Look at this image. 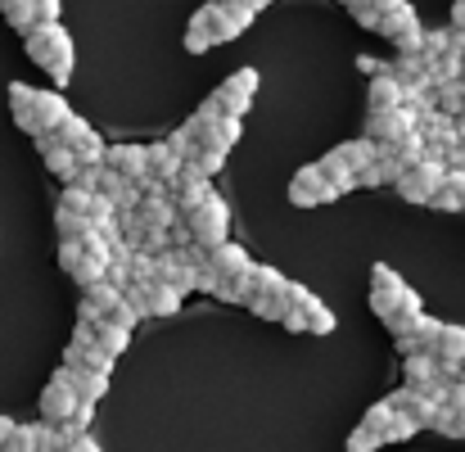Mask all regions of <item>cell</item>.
Segmentation results:
<instances>
[{"instance_id": "obj_18", "label": "cell", "mask_w": 465, "mask_h": 452, "mask_svg": "<svg viewBox=\"0 0 465 452\" xmlns=\"http://www.w3.org/2000/svg\"><path fill=\"white\" fill-rule=\"evenodd\" d=\"M420 312H425V307H420V295L407 286V290H402V299L393 303V307H389L380 321H384V326H389V335L398 339V335H411V326L420 321Z\"/></svg>"}, {"instance_id": "obj_8", "label": "cell", "mask_w": 465, "mask_h": 452, "mask_svg": "<svg viewBox=\"0 0 465 452\" xmlns=\"http://www.w3.org/2000/svg\"><path fill=\"white\" fill-rule=\"evenodd\" d=\"M253 91H258V73H253V68H240V73H231V77L217 86L213 105H217L222 114H231V118H244V109L253 105Z\"/></svg>"}, {"instance_id": "obj_32", "label": "cell", "mask_w": 465, "mask_h": 452, "mask_svg": "<svg viewBox=\"0 0 465 452\" xmlns=\"http://www.w3.org/2000/svg\"><path fill=\"white\" fill-rule=\"evenodd\" d=\"M465 105V82L457 77V82H439V109L443 114H461Z\"/></svg>"}, {"instance_id": "obj_43", "label": "cell", "mask_w": 465, "mask_h": 452, "mask_svg": "<svg viewBox=\"0 0 465 452\" xmlns=\"http://www.w3.org/2000/svg\"><path fill=\"white\" fill-rule=\"evenodd\" d=\"M267 5H272V0H249V9H253V14H258V9H267Z\"/></svg>"}, {"instance_id": "obj_15", "label": "cell", "mask_w": 465, "mask_h": 452, "mask_svg": "<svg viewBox=\"0 0 465 452\" xmlns=\"http://www.w3.org/2000/svg\"><path fill=\"white\" fill-rule=\"evenodd\" d=\"M402 290H407V281L393 267H384V263L371 267V307H375V316H384L393 303L402 299Z\"/></svg>"}, {"instance_id": "obj_29", "label": "cell", "mask_w": 465, "mask_h": 452, "mask_svg": "<svg viewBox=\"0 0 465 452\" xmlns=\"http://www.w3.org/2000/svg\"><path fill=\"white\" fill-rule=\"evenodd\" d=\"M244 303H249L262 321H281V316H285V307H290V299H285V295H249Z\"/></svg>"}, {"instance_id": "obj_19", "label": "cell", "mask_w": 465, "mask_h": 452, "mask_svg": "<svg viewBox=\"0 0 465 452\" xmlns=\"http://www.w3.org/2000/svg\"><path fill=\"white\" fill-rule=\"evenodd\" d=\"M425 204H434V208H443V213H461L465 208V172L448 167V172H443V181L434 186V195H430Z\"/></svg>"}, {"instance_id": "obj_1", "label": "cell", "mask_w": 465, "mask_h": 452, "mask_svg": "<svg viewBox=\"0 0 465 452\" xmlns=\"http://www.w3.org/2000/svg\"><path fill=\"white\" fill-rule=\"evenodd\" d=\"M9 109H14V123L27 132V136H45L59 127V118L68 114V100L59 91H36V86H23L14 82L9 86Z\"/></svg>"}, {"instance_id": "obj_20", "label": "cell", "mask_w": 465, "mask_h": 452, "mask_svg": "<svg viewBox=\"0 0 465 452\" xmlns=\"http://www.w3.org/2000/svg\"><path fill=\"white\" fill-rule=\"evenodd\" d=\"M375 32H384L393 45L402 41V36H411V32H420V18L411 14V5L402 0L398 9H389V14H380V23H375Z\"/></svg>"}, {"instance_id": "obj_41", "label": "cell", "mask_w": 465, "mask_h": 452, "mask_svg": "<svg viewBox=\"0 0 465 452\" xmlns=\"http://www.w3.org/2000/svg\"><path fill=\"white\" fill-rule=\"evenodd\" d=\"M398 5H402V0H366L371 14H389V9H398Z\"/></svg>"}, {"instance_id": "obj_33", "label": "cell", "mask_w": 465, "mask_h": 452, "mask_svg": "<svg viewBox=\"0 0 465 452\" xmlns=\"http://www.w3.org/2000/svg\"><path fill=\"white\" fill-rule=\"evenodd\" d=\"M104 321H114V326H123V330H132V326H136V321H141V307H136V303L127 299V295H123V299L114 303V307H109V312H104Z\"/></svg>"}, {"instance_id": "obj_17", "label": "cell", "mask_w": 465, "mask_h": 452, "mask_svg": "<svg viewBox=\"0 0 465 452\" xmlns=\"http://www.w3.org/2000/svg\"><path fill=\"white\" fill-rule=\"evenodd\" d=\"M384 403H389L393 412L411 417V421H416L420 430H430V417H434V407H439V403H430V398H425L420 389H411V385H402V389H398V394H389Z\"/></svg>"}, {"instance_id": "obj_23", "label": "cell", "mask_w": 465, "mask_h": 452, "mask_svg": "<svg viewBox=\"0 0 465 452\" xmlns=\"http://www.w3.org/2000/svg\"><path fill=\"white\" fill-rule=\"evenodd\" d=\"M434 376H439V371H434V357H430V353H407V357H402V385L425 389Z\"/></svg>"}, {"instance_id": "obj_28", "label": "cell", "mask_w": 465, "mask_h": 452, "mask_svg": "<svg viewBox=\"0 0 465 452\" xmlns=\"http://www.w3.org/2000/svg\"><path fill=\"white\" fill-rule=\"evenodd\" d=\"M430 430H439L443 439H465V412H452V407H434V417H430Z\"/></svg>"}, {"instance_id": "obj_37", "label": "cell", "mask_w": 465, "mask_h": 452, "mask_svg": "<svg viewBox=\"0 0 465 452\" xmlns=\"http://www.w3.org/2000/svg\"><path fill=\"white\" fill-rule=\"evenodd\" d=\"M77 263H82V240H64V245H59V267L73 272Z\"/></svg>"}, {"instance_id": "obj_14", "label": "cell", "mask_w": 465, "mask_h": 452, "mask_svg": "<svg viewBox=\"0 0 465 452\" xmlns=\"http://www.w3.org/2000/svg\"><path fill=\"white\" fill-rule=\"evenodd\" d=\"M290 199H294L299 208H312V204H330L334 190H330V181L321 176V167L308 163V167L294 172V181H290Z\"/></svg>"}, {"instance_id": "obj_6", "label": "cell", "mask_w": 465, "mask_h": 452, "mask_svg": "<svg viewBox=\"0 0 465 452\" xmlns=\"http://www.w3.org/2000/svg\"><path fill=\"white\" fill-rule=\"evenodd\" d=\"M443 158H434V154H420V158H411L402 172H398V181H393V190L402 195V199H411V204H425L430 195H434V186L443 181Z\"/></svg>"}, {"instance_id": "obj_34", "label": "cell", "mask_w": 465, "mask_h": 452, "mask_svg": "<svg viewBox=\"0 0 465 452\" xmlns=\"http://www.w3.org/2000/svg\"><path fill=\"white\" fill-rule=\"evenodd\" d=\"M420 426L411 421V417H402V412H393L389 417V426H384V444H402V439H411Z\"/></svg>"}, {"instance_id": "obj_36", "label": "cell", "mask_w": 465, "mask_h": 452, "mask_svg": "<svg viewBox=\"0 0 465 452\" xmlns=\"http://www.w3.org/2000/svg\"><path fill=\"white\" fill-rule=\"evenodd\" d=\"M208 45H213V36H208L199 23H190V32H185V50H190V55H203Z\"/></svg>"}, {"instance_id": "obj_21", "label": "cell", "mask_w": 465, "mask_h": 452, "mask_svg": "<svg viewBox=\"0 0 465 452\" xmlns=\"http://www.w3.org/2000/svg\"><path fill=\"white\" fill-rule=\"evenodd\" d=\"M371 114H380V109H398L402 105V82L393 77V73H384V77H375L371 82Z\"/></svg>"}, {"instance_id": "obj_22", "label": "cell", "mask_w": 465, "mask_h": 452, "mask_svg": "<svg viewBox=\"0 0 465 452\" xmlns=\"http://www.w3.org/2000/svg\"><path fill=\"white\" fill-rule=\"evenodd\" d=\"M145 163H150V176L163 181V186H172L176 172H181V158L167 150V146H145Z\"/></svg>"}, {"instance_id": "obj_9", "label": "cell", "mask_w": 465, "mask_h": 452, "mask_svg": "<svg viewBox=\"0 0 465 452\" xmlns=\"http://www.w3.org/2000/svg\"><path fill=\"white\" fill-rule=\"evenodd\" d=\"M123 295L141 307V316H172V312L181 307V295H176L172 286H163V281H150V286H127Z\"/></svg>"}, {"instance_id": "obj_13", "label": "cell", "mask_w": 465, "mask_h": 452, "mask_svg": "<svg viewBox=\"0 0 465 452\" xmlns=\"http://www.w3.org/2000/svg\"><path fill=\"white\" fill-rule=\"evenodd\" d=\"M36 407H41V421H45V426H59V421H68V417H73L77 394H73V389H68V380L54 371V380L41 389V403H36Z\"/></svg>"}, {"instance_id": "obj_2", "label": "cell", "mask_w": 465, "mask_h": 452, "mask_svg": "<svg viewBox=\"0 0 465 452\" xmlns=\"http://www.w3.org/2000/svg\"><path fill=\"white\" fill-rule=\"evenodd\" d=\"M23 36H27V55H32V64H41L59 86H68V77H73V36L59 27V18H50V23H32Z\"/></svg>"}, {"instance_id": "obj_47", "label": "cell", "mask_w": 465, "mask_h": 452, "mask_svg": "<svg viewBox=\"0 0 465 452\" xmlns=\"http://www.w3.org/2000/svg\"><path fill=\"white\" fill-rule=\"evenodd\" d=\"M240 5H249V0H240Z\"/></svg>"}, {"instance_id": "obj_24", "label": "cell", "mask_w": 465, "mask_h": 452, "mask_svg": "<svg viewBox=\"0 0 465 452\" xmlns=\"http://www.w3.org/2000/svg\"><path fill=\"white\" fill-rule=\"evenodd\" d=\"M54 231H59V240H82V236H91V231H95V222H91V217H82V213L59 208V213H54Z\"/></svg>"}, {"instance_id": "obj_12", "label": "cell", "mask_w": 465, "mask_h": 452, "mask_svg": "<svg viewBox=\"0 0 465 452\" xmlns=\"http://www.w3.org/2000/svg\"><path fill=\"white\" fill-rule=\"evenodd\" d=\"M208 267H213V276L217 281H249V254L240 249V245H231V240H222V245H213L208 249Z\"/></svg>"}, {"instance_id": "obj_45", "label": "cell", "mask_w": 465, "mask_h": 452, "mask_svg": "<svg viewBox=\"0 0 465 452\" xmlns=\"http://www.w3.org/2000/svg\"><path fill=\"white\" fill-rule=\"evenodd\" d=\"M461 376H465V357H461Z\"/></svg>"}, {"instance_id": "obj_11", "label": "cell", "mask_w": 465, "mask_h": 452, "mask_svg": "<svg viewBox=\"0 0 465 452\" xmlns=\"http://www.w3.org/2000/svg\"><path fill=\"white\" fill-rule=\"evenodd\" d=\"M285 299L303 312V330H312V335H330V330H334V312L316 299L312 290H303V286L290 281V286H285Z\"/></svg>"}, {"instance_id": "obj_27", "label": "cell", "mask_w": 465, "mask_h": 452, "mask_svg": "<svg viewBox=\"0 0 465 452\" xmlns=\"http://www.w3.org/2000/svg\"><path fill=\"white\" fill-rule=\"evenodd\" d=\"M0 14L14 32H27L36 23V0H0Z\"/></svg>"}, {"instance_id": "obj_30", "label": "cell", "mask_w": 465, "mask_h": 452, "mask_svg": "<svg viewBox=\"0 0 465 452\" xmlns=\"http://www.w3.org/2000/svg\"><path fill=\"white\" fill-rule=\"evenodd\" d=\"M389 417H393V407H389V403H371V407H366V417H361V430H366V435H375V439L384 444V426H389Z\"/></svg>"}, {"instance_id": "obj_31", "label": "cell", "mask_w": 465, "mask_h": 452, "mask_svg": "<svg viewBox=\"0 0 465 452\" xmlns=\"http://www.w3.org/2000/svg\"><path fill=\"white\" fill-rule=\"evenodd\" d=\"M185 163H190L194 172H203V176H213V172H222V163H226V154H222V150H199V146H194V150L185 154Z\"/></svg>"}, {"instance_id": "obj_40", "label": "cell", "mask_w": 465, "mask_h": 452, "mask_svg": "<svg viewBox=\"0 0 465 452\" xmlns=\"http://www.w3.org/2000/svg\"><path fill=\"white\" fill-rule=\"evenodd\" d=\"M452 32H457V36H465V0H457V5H452Z\"/></svg>"}, {"instance_id": "obj_38", "label": "cell", "mask_w": 465, "mask_h": 452, "mask_svg": "<svg viewBox=\"0 0 465 452\" xmlns=\"http://www.w3.org/2000/svg\"><path fill=\"white\" fill-rule=\"evenodd\" d=\"M375 448H380V439H375V435H366L361 426L348 435V452H375Z\"/></svg>"}, {"instance_id": "obj_26", "label": "cell", "mask_w": 465, "mask_h": 452, "mask_svg": "<svg viewBox=\"0 0 465 452\" xmlns=\"http://www.w3.org/2000/svg\"><path fill=\"white\" fill-rule=\"evenodd\" d=\"M127 339H132V330H123V326H114V321H95V344L109 353V357H118L123 348H127Z\"/></svg>"}, {"instance_id": "obj_16", "label": "cell", "mask_w": 465, "mask_h": 452, "mask_svg": "<svg viewBox=\"0 0 465 452\" xmlns=\"http://www.w3.org/2000/svg\"><path fill=\"white\" fill-rule=\"evenodd\" d=\"M59 376L68 380V389L82 398V403H100L109 394V376L100 371H86V367H59Z\"/></svg>"}, {"instance_id": "obj_4", "label": "cell", "mask_w": 465, "mask_h": 452, "mask_svg": "<svg viewBox=\"0 0 465 452\" xmlns=\"http://www.w3.org/2000/svg\"><path fill=\"white\" fill-rule=\"evenodd\" d=\"M181 226L190 231V240H194V245L213 249V245H222V240H226V231H231V208L222 204V195H213V199H203L199 208L181 213Z\"/></svg>"}, {"instance_id": "obj_3", "label": "cell", "mask_w": 465, "mask_h": 452, "mask_svg": "<svg viewBox=\"0 0 465 452\" xmlns=\"http://www.w3.org/2000/svg\"><path fill=\"white\" fill-rule=\"evenodd\" d=\"M371 154H375V141H348V146H334V150L325 154L316 167H321V176L330 181V190L334 195H343V190H352L357 186V172L371 163Z\"/></svg>"}, {"instance_id": "obj_39", "label": "cell", "mask_w": 465, "mask_h": 452, "mask_svg": "<svg viewBox=\"0 0 465 452\" xmlns=\"http://www.w3.org/2000/svg\"><path fill=\"white\" fill-rule=\"evenodd\" d=\"M64 452H100V444H95L91 435H77L73 444H64Z\"/></svg>"}, {"instance_id": "obj_5", "label": "cell", "mask_w": 465, "mask_h": 452, "mask_svg": "<svg viewBox=\"0 0 465 452\" xmlns=\"http://www.w3.org/2000/svg\"><path fill=\"white\" fill-rule=\"evenodd\" d=\"M64 150H73L77 163H86V167H100L104 163V141H100V132L91 127V123H82L77 114H64L59 118V127L50 132Z\"/></svg>"}, {"instance_id": "obj_42", "label": "cell", "mask_w": 465, "mask_h": 452, "mask_svg": "<svg viewBox=\"0 0 465 452\" xmlns=\"http://www.w3.org/2000/svg\"><path fill=\"white\" fill-rule=\"evenodd\" d=\"M9 430H14V421H9V417H0V444H5V435H9Z\"/></svg>"}, {"instance_id": "obj_10", "label": "cell", "mask_w": 465, "mask_h": 452, "mask_svg": "<svg viewBox=\"0 0 465 452\" xmlns=\"http://www.w3.org/2000/svg\"><path fill=\"white\" fill-rule=\"evenodd\" d=\"M104 167L123 172V176L136 181L141 190L154 181V176H150V163H145V146H104Z\"/></svg>"}, {"instance_id": "obj_7", "label": "cell", "mask_w": 465, "mask_h": 452, "mask_svg": "<svg viewBox=\"0 0 465 452\" xmlns=\"http://www.w3.org/2000/svg\"><path fill=\"white\" fill-rule=\"evenodd\" d=\"M407 132H416V109H407V105L366 114V141H375V146H393V141H402Z\"/></svg>"}, {"instance_id": "obj_46", "label": "cell", "mask_w": 465, "mask_h": 452, "mask_svg": "<svg viewBox=\"0 0 465 452\" xmlns=\"http://www.w3.org/2000/svg\"><path fill=\"white\" fill-rule=\"evenodd\" d=\"M461 77H465V64H461Z\"/></svg>"}, {"instance_id": "obj_35", "label": "cell", "mask_w": 465, "mask_h": 452, "mask_svg": "<svg viewBox=\"0 0 465 452\" xmlns=\"http://www.w3.org/2000/svg\"><path fill=\"white\" fill-rule=\"evenodd\" d=\"M0 452H36V444H32V426H14V430L5 435Z\"/></svg>"}, {"instance_id": "obj_25", "label": "cell", "mask_w": 465, "mask_h": 452, "mask_svg": "<svg viewBox=\"0 0 465 452\" xmlns=\"http://www.w3.org/2000/svg\"><path fill=\"white\" fill-rule=\"evenodd\" d=\"M285 276L276 267H249V295H285Z\"/></svg>"}, {"instance_id": "obj_44", "label": "cell", "mask_w": 465, "mask_h": 452, "mask_svg": "<svg viewBox=\"0 0 465 452\" xmlns=\"http://www.w3.org/2000/svg\"><path fill=\"white\" fill-rule=\"evenodd\" d=\"M343 5H348L352 14H357V9H366V0H343Z\"/></svg>"}]
</instances>
